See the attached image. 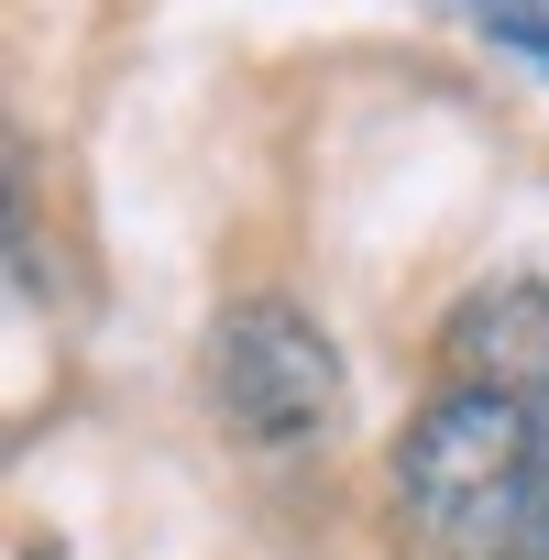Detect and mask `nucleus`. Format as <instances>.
Listing matches in <instances>:
<instances>
[{"instance_id":"nucleus-1","label":"nucleus","mask_w":549,"mask_h":560,"mask_svg":"<svg viewBox=\"0 0 549 560\" xmlns=\"http://www.w3.org/2000/svg\"><path fill=\"white\" fill-rule=\"evenodd\" d=\"M396 560H549L538 538V396L440 385L385 462Z\"/></svg>"},{"instance_id":"nucleus-2","label":"nucleus","mask_w":549,"mask_h":560,"mask_svg":"<svg viewBox=\"0 0 549 560\" xmlns=\"http://www.w3.org/2000/svg\"><path fill=\"white\" fill-rule=\"evenodd\" d=\"M198 385H209V418L231 429V451H253V462H308V451H330V440H341V396H352L330 330H319L297 298H274V287H253V298H231V308L209 319Z\"/></svg>"},{"instance_id":"nucleus-3","label":"nucleus","mask_w":549,"mask_h":560,"mask_svg":"<svg viewBox=\"0 0 549 560\" xmlns=\"http://www.w3.org/2000/svg\"><path fill=\"white\" fill-rule=\"evenodd\" d=\"M440 385H483V396H549V264L538 275H494L440 319Z\"/></svg>"},{"instance_id":"nucleus-4","label":"nucleus","mask_w":549,"mask_h":560,"mask_svg":"<svg viewBox=\"0 0 549 560\" xmlns=\"http://www.w3.org/2000/svg\"><path fill=\"white\" fill-rule=\"evenodd\" d=\"M538 538H549V396H538Z\"/></svg>"}]
</instances>
